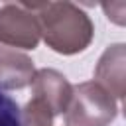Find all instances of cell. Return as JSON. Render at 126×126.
<instances>
[{"label": "cell", "mask_w": 126, "mask_h": 126, "mask_svg": "<svg viewBox=\"0 0 126 126\" xmlns=\"http://www.w3.org/2000/svg\"><path fill=\"white\" fill-rule=\"evenodd\" d=\"M37 18L39 35L53 51L75 55L89 47L94 35L91 18L73 2H37L28 4Z\"/></svg>", "instance_id": "cell-1"}, {"label": "cell", "mask_w": 126, "mask_h": 126, "mask_svg": "<svg viewBox=\"0 0 126 126\" xmlns=\"http://www.w3.org/2000/svg\"><path fill=\"white\" fill-rule=\"evenodd\" d=\"M118 112V104L110 93L98 83L87 81L73 87L71 102L65 110L67 126H108Z\"/></svg>", "instance_id": "cell-2"}, {"label": "cell", "mask_w": 126, "mask_h": 126, "mask_svg": "<svg viewBox=\"0 0 126 126\" xmlns=\"http://www.w3.org/2000/svg\"><path fill=\"white\" fill-rule=\"evenodd\" d=\"M39 39V24L28 2L4 4L0 8V45L12 49H35Z\"/></svg>", "instance_id": "cell-3"}, {"label": "cell", "mask_w": 126, "mask_h": 126, "mask_svg": "<svg viewBox=\"0 0 126 126\" xmlns=\"http://www.w3.org/2000/svg\"><path fill=\"white\" fill-rule=\"evenodd\" d=\"M30 87L32 98L41 102L53 116L65 114L73 94V85L67 81L65 75H61L55 69H37Z\"/></svg>", "instance_id": "cell-4"}, {"label": "cell", "mask_w": 126, "mask_h": 126, "mask_svg": "<svg viewBox=\"0 0 126 126\" xmlns=\"http://www.w3.org/2000/svg\"><path fill=\"white\" fill-rule=\"evenodd\" d=\"M124 43L110 45L94 69V83H98L114 100L124 98Z\"/></svg>", "instance_id": "cell-5"}, {"label": "cell", "mask_w": 126, "mask_h": 126, "mask_svg": "<svg viewBox=\"0 0 126 126\" xmlns=\"http://www.w3.org/2000/svg\"><path fill=\"white\" fill-rule=\"evenodd\" d=\"M33 61L12 47L0 45V89H24L33 79Z\"/></svg>", "instance_id": "cell-6"}, {"label": "cell", "mask_w": 126, "mask_h": 126, "mask_svg": "<svg viewBox=\"0 0 126 126\" xmlns=\"http://www.w3.org/2000/svg\"><path fill=\"white\" fill-rule=\"evenodd\" d=\"M0 126H22V110L18 102L0 89Z\"/></svg>", "instance_id": "cell-7"}]
</instances>
